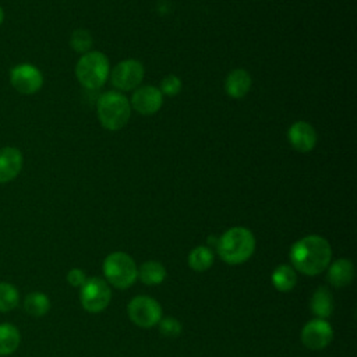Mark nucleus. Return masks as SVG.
Instances as JSON below:
<instances>
[{"label": "nucleus", "mask_w": 357, "mask_h": 357, "mask_svg": "<svg viewBox=\"0 0 357 357\" xmlns=\"http://www.w3.org/2000/svg\"><path fill=\"white\" fill-rule=\"evenodd\" d=\"M103 275L109 286L126 290L138 279V266L131 255L123 251L110 252L103 259Z\"/></svg>", "instance_id": "4"}, {"label": "nucleus", "mask_w": 357, "mask_h": 357, "mask_svg": "<svg viewBox=\"0 0 357 357\" xmlns=\"http://www.w3.org/2000/svg\"><path fill=\"white\" fill-rule=\"evenodd\" d=\"M3 21H4V10H3L1 6H0V25L3 24Z\"/></svg>", "instance_id": "27"}, {"label": "nucleus", "mask_w": 357, "mask_h": 357, "mask_svg": "<svg viewBox=\"0 0 357 357\" xmlns=\"http://www.w3.org/2000/svg\"><path fill=\"white\" fill-rule=\"evenodd\" d=\"M24 158L18 148L3 146L0 148V184L14 180L22 169Z\"/></svg>", "instance_id": "13"}, {"label": "nucleus", "mask_w": 357, "mask_h": 357, "mask_svg": "<svg viewBox=\"0 0 357 357\" xmlns=\"http://www.w3.org/2000/svg\"><path fill=\"white\" fill-rule=\"evenodd\" d=\"M24 308L32 317H43L50 310V300L45 293L32 291L25 297Z\"/></svg>", "instance_id": "21"}, {"label": "nucleus", "mask_w": 357, "mask_h": 357, "mask_svg": "<svg viewBox=\"0 0 357 357\" xmlns=\"http://www.w3.org/2000/svg\"><path fill=\"white\" fill-rule=\"evenodd\" d=\"M166 268L159 261H146L138 268V279L148 286L160 284L166 279Z\"/></svg>", "instance_id": "18"}, {"label": "nucleus", "mask_w": 357, "mask_h": 357, "mask_svg": "<svg viewBox=\"0 0 357 357\" xmlns=\"http://www.w3.org/2000/svg\"><path fill=\"white\" fill-rule=\"evenodd\" d=\"M110 74L107 57L100 52H88L75 66V77L86 89L100 88Z\"/></svg>", "instance_id": "5"}, {"label": "nucleus", "mask_w": 357, "mask_h": 357, "mask_svg": "<svg viewBox=\"0 0 357 357\" xmlns=\"http://www.w3.org/2000/svg\"><path fill=\"white\" fill-rule=\"evenodd\" d=\"M225 88L230 98H234V99L244 98L251 88V77L243 68L233 70L229 73V75L226 78Z\"/></svg>", "instance_id": "16"}, {"label": "nucleus", "mask_w": 357, "mask_h": 357, "mask_svg": "<svg viewBox=\"0 0 357 357\" xmlns=\"http://www.w3.org/2000/svg\"><path fill=\"white\" fill-rule=\"evenodd\" d=\"M96 113L100 124L106 130L117 131L128 123L131 116V106L123 93L109 91L98 99Z\"/></svg>", "instance_id": "3"}, {"label": "nucleus", "mask_w": 357, "mask_h": 357, "mask_svg": "<svg viewBox=\"0 0 357 357\" xmlns=\"http://www.w3.org/2000/svg\"><path fill=\"white\" fill-rule=\"evenodd\" d=\"M86 279H88L86 273L82 269H79V268H73L67 273V282L73 287H81L86 282Z\"/></svg>", "instance_id": "26"}, {"label": "nucleus", "mask_w": 357, "mask_h": 357, "mask_svg": "<svg viewBox=\"0 0 357 357\" xmlns=\"http://www.w3.org/2000/svg\"><path fill=\"white\" fill-rule=\"evenodd\" d=\"M300 339L307 349L322 350L333 340V328L326 319L312 318L304 324Z\"/></svg>", "instance_id": "9"}, {"label": "nucleus", "mask_w": 357, "mask_h": 357, "mask_svg": "<svg viewBox=\"0 0 357 357\" xmlns=\"http://www.w3.org/2000/svg\"><path fill=\"white\" fill-rule=\"evenodd\" d=\"M310 308H311V312L315 315V318L328 319L332 315L335 308L332 291L325 286H319L311 296Z\"/></svg>", "instance_id": "15"}, {"label": "nucleus", "mask_w": 357, "mask_h": 357, "mask_svg": "<svg viewBox=\"0 0 357 357\" xmlns=\"http://www.w3.org/2000/svg\"><path fill=\"white\" fill-rule=\"evenodd\" d=\"M127 314L134 325L142 329H149L159 324L162 318V307L153 297L141 294L130 300Z\"/></svg>", "instance_id": "7"}, {"label": "nucleus", "mask_w": 357, "mask_h": 357, "mask_svg": "<svg viewBox=\"0 0 357 357\" xmlns=\"http://www.w3.org/2000/svg\"><path fill=\"white\" fill-rule=\"evenodd\" d=\"M20 293L17 287L7 282H0V312H7L18 305Z\"/></svg>", "instance_id": "22"}, {"label": "nucleus", "mask_w": 357, "mask_h": 357, "mask_svg": "<svg viewBox=\"0 0 357 357\" xmlns=\"http://www.w3.org/2000/svg\"><path fill=\"white\" fill-rule=\"evenodd\" d=\"M144 78V66L135 59H127L114 66L110 73L113 86L120 91L135 89Z\"/></svg>", "instance_id": "10"}, {"label": "nucleus", "mask_w": 357, "mask_h": 357, "mask_svg": "<svg viewBox=\"0 0 357 357\" xmlns=\"http://www.w3.org/2000/svg\"><path fill=\"white\" fill-rule=\"evenodd\" d=\"M10 84L22 95H33L42 88L43 75L38 67L22 63L10 70Z\"/></svg>", "instance_id": "8"}, {"label": "nucleus", "mask_w": 357, "mask_h": 357, "mask_svg": "<svg viewBox=\"0 0 357 357\" xmlns=\"http://www.w3.org/2000/svg\"><path fill=\"white\" fill-rule=\"evenodd\" d=\"M188 266L195 272H205L213 265V252L208 245H198L188 254Z\"/></svg>", "instance_id": "20"}, {"label": "nucleus", "mask_w": 357, "mask_h": 357, "mask_svg": "<svg viewBox=\"0 0 357 357\" xmlns=\"http://www.w3.org/2000/svg\"><path fill=\"white\" fill-rule=\"evenodd\" d=\"M162 95L167 96H176L181 91V79L173 74L165 77L160 82V89Z\"/></svg>", "instance_id": "25"}, {"label": "nucleus", "mask_w": 357, "mask_h": 357, "mask_svg": "<svg viewBox=\"0 0 357 357\" xmlns=\"http://www.w3.org/2000/svg\"><path fill=\"white\" fill-rule=\"evenodd\" d=\"M287 138L296 151L304 153L312 151L317 144V132L307 121L294 123L287 131Z\"/></svg>", "instance_id": "12"}, {"label": "nucleus", "mask_w": 357, "mask_h": 357, "mask_svg": "<svg viewBox=\"0 0 357 357\" xmlns=\"http://www.w3.org/2000/svg\"><path fill=\"white\" fill-rule=\"evenodd\" d=\"M21 335L17 326L4 322L0 324V356H8L14 353L20 346Z\"/></svg>", "instance_id": "19"}, {"label": "nucleus", "mask_w": 357, "mask_h": 357, "mask_svg": "<svg viewBox=\"0 0 357 357\" xmlns=\"http://www.w3.org/2000/svg\"><path fill=\"white\" fill-rule=\"evenodd\" d=\"M79 289V301L85 311L99 314L109 307L112 300V289L105 279L98 276L88 278Z\"/></svg>", "instance_id": "6"}, {"label": "nucleus", "mask_w": 357, "mask_h": 357, "mask_svg": "<svg viewBox=\"0 0 357 357\" xmlns=\"http://www.w3.org/2000/svg\"><path fill=\"white\" fill-rule=\"evenodd\" d=\"M271 280H272L273 287L278 291L289 293L297 284V272L291 265L282 264L273 269V272L271 275Z\"/></svg>", "instance_id": "17"}, {"label": "nucleus", "mask_w": 357, "mask_h": 357, "mask_svg": "<svg viewBox=\"0 0 357 357\" xmlns=\"http://www.w3.org/2000/svg\"><path fill=\"white\" fill-rule=\"evenodd\" d=\"M70 45L77 53H88L92 47V36L86 29L78 28L70 38Z\"/></svg>", "instance_id": "23"}, {"label": "nucleus", "mask_w": 357, "mask_h": 357, "mask_svg": "<svg viewBox=\"0 0 357 357\" xmlns=\"http://www.w3.org/2000/svg\"><path fill=\"white\" fill-rule=\"evenodd\" d=\"M158 328H159L160 335L165 337H177L181 335V331H183L181 322L178 319H176L174 317L160 318Z\"/></svg>", "instance_id": "24"}, {"label": "nucleus", "mask_w": 357, "mask_h": 357, "mask_svg": "<svg viewBox=\"0 0 357 357\" xmlns=\"http://www.w3.org/2000/svg\"><path fill=\"white\" fill-rule=\"evenodd\" d=\"M290 265L296 272L315 276L326 271L332 259V248L326 238L318 234H308L297 240L289 252Z\"/></svg>", "instance_id": "1"}, {"label": "nucleus", "mask_w": 357, "mask_h": 357, "mask_svg": "<svg viewBox=\"0 0 357 357\" xmlns=\"http://www.w3.org/2000/svg\"><path fill=\"white\" fill-rule=\"evenodd\" d=\"M162 103L163 95L159 91V88L145 85L134 91L130 106L141 114H153L162 107Z\"/></svg>", "instance_id": "11"}, {"label": "nucleus", "mask_w": 357, "mask_h": 357, "mask_svg": "<svg viewBox=\"0 0 357 357\" xmlns=\"http://www.w3.org/2000/svg\"><path fill=\"white\" fill-rule=\"evenodd\" d=\"M326 279L333 287H344L354 279V265L347 258H339L328 265Z\"/></svg>", "instance_id": "14"}, {"label": "nucleus", "mask_w": 357, "mask_h": 357, "mask_svg": "<svg viewBox=\"0 0 357 357\" xmlns=\"http://www.w3.org/2000/svg\"><path fill=\"white\" fill-rule=\"evenodd\" d=\"M215 247L222 261L229 265H240L252 257L255 237L250 229L234 226L218 237Z\"/></svg>", "instance_id": "2"}]
</instances>
